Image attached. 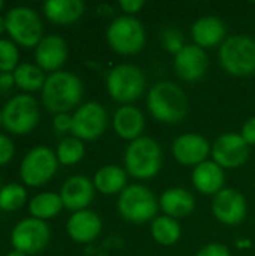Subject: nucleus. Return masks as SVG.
I'll return each instance as SVG.
<instances>
[{
  "instance_id": "c756f323",
  "label": "nucleus",
  "mask_w": 255,
  "mask_h": 256,
  "mask_svg": "<svg viewBox=\"0 0 255 256\" xmlns=\"http://www.w3.org/2000/svg\"><path fill=\"white\" fill-rule=\"evenodd\" d=\"M26 200V189L18 183H9L0 189V208L5 212H14L21 208Z\"/></svg>"
},
{
  "instance_id": "b1692460",
  "label": "nucleus",
  "mask_w": 255,
  "mask_h": 256,
  "mask_svg": "<svg viewBox=\"0 0 255 256\" xmlns=\"http://www.w3.org/2000/svg\"><path fill=\"white\" fill-rule=\"evenodd\" d=\"M42 9L45 16L54 24L68 26L83 16L86 4L81 0H47Z\"/></svg>"
},
{
  "instance_id": "0eeeda50",
  "label": "nucleus",
  "mask_w": 255,
  "mask_h": 256,
  "mask_svg": "<svg viewBox=\"0 0 255 256\" xmlns=\"http://www.w3.org/2000/svg\"><path fill=\"white\" fill-rule=\"evenodd\" d=\"M107 92L113 100L132 105L146 92V75L135 64H117L107 75Z\"/></svg>"
},
{
  "instance_id": "5701e85b",
  "label": "nucleus",
  "mask_w": 255,
  "mask_h": 256,
  "mask_svg": "<svg viewBox=\"0 0 255 256\" xmlns=\"http://www.w3.org/2000/svg\"><path fill=\"white\" fill-rule=\"evenodd\" d=\"M159 208L168 218L176 220L185 219L195 210V198L188 189L170 188L161 194Z\"/></svg>"
},
{
  "instance_id": "ddd939ff",
  "label": "nucleus",
  "mask_w": 255,
  "mask_h": 256,
  "mask_svg": "<svg viewBox=\"0 0 255 256\" xmlns=\"http://www.w3.org/2000/svg\"><path fill=\"white\" fill-rule=\"evenodd\" d=\"M249 148L240 134L225 132L212 142L210 156L222 170H236L248 160Z\"/></svg>"
},
{
  "instance_id": "a211bd4d",
  "label": "nucleus",
  "mask_w": 255,
  "mask_h": 256,
  "mask_svg": "<svg viewBox=\"0 0 255 256\" xmlns=\"http://www.w3.org/2000/svg\"><path fill=\"white\" fill-rule=\"evenodd\" d=\"M36 64L42 70L57 72L68 58V45L59 34H48L41 39L35 51Z\"/></svg>"
},
{
  "instance_id": "2f4dec72",
  "label": "nucleus",
  "mask_w": 255,
  "mask_h": 256,
  "mask_svg": "<svg viewBox=\"0 0 255 256\" xmlns=\"http://www.w3.org/2000/svg\"><path fill=\"white\" fill-rule=\"evenodd\" d=\"M161 44L167 52L176 56L185 46V39H183V34L179 28L165 27L161 32Z\"/></svg>"
},
{
  "instance_id": "4c0bfd02",
  "label": "nucleus",
  "mask_w": 255,
  "mask_h": 256,
  "mask_svg": "<svg viewBox=\"0 0 255 256\" xmlns=\"http://www.w3.org/2000/svg\"><path fill=\"white\" fill-rule=\"evenodd\" d=\"M14 84H15L14 74H11V72H0V92L9 90Z\"/></svg>"
},
{
  "instance_id": "c9c22d12",
  "label": "nucleus",
  "mask_w": 255,
  "mask_h": 256,
  "mask_svg": "<svg viewBox=\"0 0 255 256\" xmlns=\"http://www.w3.org/2000/svg\"><path fill=\"white\" fill-rule=\"evenodd\" d=\"M144 6H146L144 0H120L119 2V8L125 12V15H129V16H135V14H138Z\"/></svg>"
},
{
  "instance_id": "6ab92c4d",
  "label": "nucleus",
  "mask_w": 255,
  "mask_h": 256,
  "mask_svg": "<svg viewBox=\"0 0 255 256\" xmlns=\"http://www.w3.org/2000/svg\"><path fill=\"white\" fill-rule=\"evenodd\" d=\"M68 236L80 244H87L95 242L102 232V220L92 210H81L72 213L66 224Z\"/></svg>"
},
{
  "instance_id": "f704fd0d",
  "label": "nucleus",
  "mask_w": 255,
  "mask_h": 256,
  "mask_svg": "<svg viewBox=\"0 0 255 256\" xmlns=\"http://www.w3.org/2000/svg\"><path fill=\"white\" fill-rule=\"evenodd\" d=\"M14 156V142L6 135L0 134V165L8 164Z\"/></svg>"
},
{
  "instance_id": "473e14b6",
  "label": "nucleus",
  "mask_w": 255,
  "mask_h": 256,
  "mask_svg": "<svg viewBox=\"0 0 255 256\" xmlns=\"http://www.w3.org/2000/svg\"><path fill=\"white\" fill-rule=\"evenodd\" d=\"M195 256H231L230 249L221 243H209L203 246Z\"/></svg>"
},
{
  "instance_id": "1a4fd4ad",
  "label": "nucleus",
  "mask_w": 255,
  "mask_h": 256,
  "mask_svg": "<svg viewBox=\"0 0 255 256\" xmlns=\"http://www.w3.org/2000/svg\"><path fill=\"white\" fill-rule=\"evenodd\" d=\"M6 30L23 46H36L42 39V21L39 14L29 6H15L8 10Z\"/></svg>"
},
{
  "instance_id": "20e7f679",
  "label": "nucleus",
  "mask_w": 255,
  "mask_h": 256,
  "mask_svg": "<svg viewBox=\"0 0 255 256\" xmlns=\"http://www.w3.org/2000/svg\"><path fill=\"white\" fill-rule=\"evenodd\" d=\"M221 68L231 76L245 78L255 74V40L248 34L228 36L218 51Z\"/></svg>"
},
{
  "instance_id": "bb28decb",
  "label": "nucleus",
  "mask_w": 255,
  "mask_h": 256,
  "mask_svg": "<svg viewBox=\"0 0 255 256\" xmlns=\"http://www.w3.org/2000/svg\"><path fill=\"white\" fill-rule=\"evenodd\" d=\"M62 208H63L62 198L59 194L54 192H42L36 195L29 204V210L32 216L39 220H48L56 218L62 212Z\"/></svg>"
},
{
  "instance_id": "412c9836",
  "label": "nucleus",
  "mask_w": 255,
  "mask_h": 256,
  "mask_svg": "<svg viewBox=\"0 0 255 256\" xmlns=\"http://www.w3.org/2000/svg\"><path fill=\"white\" fill-rule=\"evenodd\" d=\"M113 129L119 138L132 142L143 136L146 117L140 108L134 105H122L113 116Z\"/></svg>"
},
{
  "instance_id": "58836bf2",
  "label": "nucleus",
  "mask_w": 255,
  "mask_h": 256,
  "mask_svg": "<svg viewBox=\"0 0 255 256\" xmlns=\"http://www.w3.org/2000/svg\"><path fill=\"white\" fill-rule=\"evenodd\" d=\"M5 30H6V21H5L3 16H0V34H2Z\"/></svg>"
},
{
  "instance_id": "dca6fc26",
  "label": "nucleus",
  "mask_w": 255,
  "mask_h": 256,
  "mask_svg": "<svg viewBox=\"0 0 255 256\" xmlns=\"http://www.w3.org/2000/svg\"><path fill=\"white\" fill-rule=\"evenodd\" d=\"M176 75L186 82L200 81L209 69V56L206 50L189 44L185 45L176 56L173 62Z\"/></svg>"
},
{
  "instance_id": "4468645a",
  "label": "nucleus",
  "mask_w": 255,
  "mask_h": 256,
  "mask_svg": "<svg viewBox=\"0 0 255 256\" xmlns=\"http://www.w3.org/2000/svg\"><path fill=\"white\" fill-rule=\"evenodd\" d=\"M246 210V198L234 188H224L212 200V214L222 225H239L245 219Z\"/></svg>"
},
{
  "instance_id": "aec40b11",
  "label": "nucleus",
  "mask_w": 255,
  "mask_h": 256,
  "mask_svg": "<svg viewBox=\"0 0 255 256\" xmlns=\"http://www.w3.org/2000/svg\"><path fill=\"white\" fill-rule=\"evenodd\" d=\"M191 38L194 45L207 50L213 46H221V44L227 39V27L224 21L213 15L200 16L194 21L191 27Z\"/></svg>"
},
{
  "instance_id": "7ed1b4c3",
  "label": "nucleus",
  "mask_w": 255,
  "mask_h": 256,
  "mask_svg": "<svg viewBox=\"0 0 255 256\" xmlns=\"http://www.w3.org/2000/svg\"><path fill=\"white\" fill-rule=\"evenodd\" d=\"M164 153L159 142L152 136H140L128 144L123 164L128 176L137 180L153 178L162 168Z\"/></svg>"
},
{
  "instance_id": "f03ea898",
  "label": "nucleus",
  "mask_w": 255,
  "mask_h": 256,
  "mask_svg": "<svg viewBox=\"0 0 255 256\" xmlns=\"http://www.w3.org/2000/svg\"><path fill=\"white\" fill-rule=\"evenodd\" d=\"M84 93L81 80L68 70H57L47 76L42 87V104L54 114L69 112L78 106Z\"/></svg>"
},
{
  "instance_id": "ea45409f",
  "label": "nucleus",
  "mask_w": 255,
  "mask_h": 256,
  "mask_svg": "<svg viewBox=\"0 0 255 256\" xmlns=\"http://www.w3.org/2000/svg\"><path fill=\"white\" fill-rule=\"evenodd\" d=\"M6 256H27L24 255V254H21V252H17V250H14V252H9Z\"/></svg>"
},
{
  "instance_id": "9b49d317",
  "label": "nucleus",
  "mask_w": 255,
  "mask_h": 256,
  "mask_svg": "<svg viewBox=\"0 0 255 256\" xmlns=\"http://www.w3.org/2000/svg\"><path fill=\"white\" fill-rule=\"evenodd\" d=\"M59 166L57 156L48 147H35L30 150L20 166L21 180L27 186H42L53 178Z\"/></svg>"
},
{
  "instance_id": "f8f14e48",
  "label": "nucleus",
  "mask_w": 255,
  "mask_h": 256,
  "mask_svg": "<svg viewBox=\"0 0 255 256\" xmlns=\"http://www.w3.org/2000/svg\"><path fill=\"white\" fill-rule=\"evenodd\" d=\"M51 232L45 220L27 218L15 225L11 234L14 250L24 255H35L41 252L50 242Z\"/></svg>"
},
{
  "instance_id": "e433bc0d",
  "label": "nucleus",
  "mask_w": 255,
  "mask_h": 256,
  "mask_svg": "<svg viewBox=\"0 0 255 256\" xmlns=\"http://www.w3.org/2000/svg\"><path fill=\"white\" fill-rule=\"evenodd\" d=\"M240 136L245 140V142L249 146V147H254L255 146V116L254 117H249L243 126H242V130H240Z\"/></svg>"
},
{
  "instance_id": "cd10ccee",
  "label": "nucleus",
  "mask_w": 255,
  "mask_h": 256,
  "mask_svg": "<svg viewBox=\"0 0 255 256\" xmlns=\"http://www.w3.org/2000/svg\"><path fill=\"white\" fill-rule=\"evenodd\" d=\"M14 80L15 86L26 92H35V90H42L45 84V74L38 64L32 63H20L17 69L14 70Z\"/></svg>"
},
{
  "instance_id": "7c9ffc66",
  "label": "nucleus",
  "mask_w": 255,
  "mask_h": 256,
  "mask_svg": "<svg viewBox=\"0 0 255 256\" xmlns=\"http://www.w3.org/2000/svg\"><path fill=\"white\" fill-rule=\"evenodd\" d=\"M20 52L9 39H0V72H14L18 66Z\"/></svg>"
},
{
  "instance_id": "a19ab883",
  "label": "nucleus",
  "mask_w": 255,
  "mask_h": 256,
  "mask_svg": "<svg viewBox=\"0 0 255 256\" xmlns=\"http://www.w3.org/2000/svg\"><path fill=\"white\" fill-rule=\"evenodd\" d=\"M3 124V120H2V111H0V126Z\"/></svg>"
},
{
  "instance_id": "2eb2a0df",
  "label": "nucleus",
  "mask_w": 255,
  "mask_h": 256,
  "mask_svg": "<svg viewBox=\"0 0 255 256\" xmlns=\"http://www.w3.org/2000/svg\"><path fill=\"white\" fill-rule=\"evenodd\" d=\"M212 144L200 134L188 132L179 135L171 146L173 158L185 166H197L207 160Z\"/></svg>"
},
{
  "instance_id": "423d86ee",
  "label": "nucleus",
  "mask_w": 255,
  "mask_h": 256,
  "mask_svg": "<svg viewBox=\"0 0 255 256\" xmlns=\"http://www.w3.org/2000/svg\"><path fill=\"white\" fill-rule=\"evenodd\" d=\"M108 46L120 56H135L146 45V28L135 16L120 15L114 18L105 32Z\"/></svg>"
},
{
  "instance_id": "f3484780",
  "label": "nucleus",
  "mask_w": 255,
  "mask_h": 256,
  "mask_svg": "<svg viewBox=\"0 0 255 256\" xmlns=\"http://www.w3.org/2000/svg\"><path fill=\"white\" fill-rule=\"evenodd\" d=\"M95 184L86 176H72L69 177L60 189V198L63 207L71 212L87 210L95 198Z\"/></svg>"
},
{
  "instance_id": "f257e3e1",
  "label": "nucleus",
  "mask_w": 255,
  "mask_h": 256,
  "mask_svg": "<svg viewBox=\"0 0 255 256\" xmlns=\"http://www.w3.org/2000/svg\"><path fill=\"white\" fill-rule=\"evenodd\" d=\"M186 93L171 81H159L147 92L149 114L159 123L176 124L180 123L188 114Z\"/></svg>"
},
{
  "instance_id": "9d476101",
  "label": "nucleus",
  "mask_w": 255,
  "mask_h": 256,
  "mask_svg": "<svg viewBox=\"0 0 255 256\" xmlns=\"http://www.w3.org/2000/svg\"><path fill=\"white\" fill-rule=\"evenodd\" d=\"M108 128V112L99 102L90 100L80 105L72 114V136L81 141H93Z\"/></svg>"
},
{
  "instance_id": "37998d69",
  "label": "nucleus",
  "mask_w": 255,
  "mask_h": 256,
  "mask_svg": "<svg viewBox=\"0 0 255 256\" xmlns=\"http://www.w3.org/2000/svg\"><path fill=\"white\" fill-rule=\"evenodd\" d=\"M0 189H2V178H0Z\"/></svg>"
},
{
  "instance_id": "a878e982",
  "label": "nucleus",
  "mask_w": 255,
  "mask_h": 256,
  "mask_svg": "<svg viewBox=\"0 0 255 256\" xmlns=\"http://www.w3.org/2000/svg\"><path fill=\"white\" fill-rule=\"evenodd\" d=\"M150 234L155 243H158L159 246L168 248V246L176 244L180 240L182 228H180L179 220L162 214V216H156L150 222Z\"/></svg>"
},
{
  "instance_id": "79ce46f5",
  "label": "nucleus",
  "mask_w": 255,
  "mask_h": 256,
  "mask_svg": "<svg viewBox=\"0 0 255 256\" xmlns=\"http://www.w3.org/2000/svg\"><path fill=\"white\" fill-rule=\"evenodd\" d=\"M2 8H3V2L0 0V9H2Z\"/></svg>"
},
{
  "instance_id": "72a5a7b5",
  "label": "nucleus",
  "mask_w": 255,
  "mask_h": 256,
  "mask_svg": "<svg viewBox=\"0 0 255 256\" xmlns=\"http://www.w3.org/2000/svg\"><path fill=\"white\" fill-rule=\"evenodd\" d=\"M53 126L59 134H66L72 130V114L69 112H62L56 114L53 120Z\"/></svg>"
},
{
  "instance_id": "4be33fe9",
  "label": "nucleus",
  "mask_w": 255,
  "mask_h": 256,
  "mask_svg": "<svg viewBox=\"0 0 255 256\" xmlns=\"http://www.w3.org/2000/svg\"><path fill=\"white\" fill-rule=\"evenodd\" d=\"M191 180L197 192L203 195L215 196L218 192L224 189L225 172L216 162H213L212 159L210 160L207 159L206 162L194 166Z\"/></svg>"
},
{
  "instance_id": "39448f33",
  "label": "nucleus",
  "mask_w": 255,
  "mask_h": 256,
  "mask_svg": "<svg viewBox=\"0 0 255 256\" xmlns=\"http://www.w3.org/2000/svg\"><path fill=\"white\" fill-rule=\"evenodd\" d=\"M159 200L144 184H129L117 198L119 214L131 224L152 222L158 216Z\"/></svg>"
},
{
  "instance_id": "c85d7f7f",
  "label": "nucleus",
  "mask_w": 255,
  "mask_h": 256,
  "mask_svg": "<svg viewBox=\"0 0 255 256\" xmlns=\"http://www.w3.org/2000/svg\"><path fill=\"white\" fill-rule=\"evenodd\" d=\"M84 153H86V147L83 141L75 136H68L63 138L57 146L56 156L59 164L62 165H75L84 158Z\"/></svg>"
},
{
  "instance_id": "6e6552de",
  "label": "nucleus",
  "mask_w": 255,
  "mask_h": 256,
  "mask_svg": "<svg viewBox=\"0 0 255 256\" xmlns=\"http://www.w3.org/2000/svg\"><path fill=\"white\" fill-rule=\"evenodd\" d=\"M2 120L8 132L15 135L29 134L39 122V105L36 99L27 93L17 94L3 106Z\"/></svg>"
},
{
  "instance_id": "393cba45",
  "label": "nucleus",
  "mask_w": 255,
  "mask_h": 256,
  "mask_svg": "<svg viewBox=\"0 0 255 256\" xmlns=\"http://www.w3.org/2000/svg\"><path fill=\"white\" fill-rule=\"evenodd\" d=\"M93 184L102 195H120L128 186V172L119 165H104L95 172Z\"/></svg>"
}]
</instances>
